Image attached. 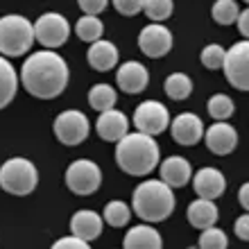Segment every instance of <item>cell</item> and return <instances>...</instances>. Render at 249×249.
Here are the masks:
<instances>
[{
  "mask_svg": "<svg viewBox=\"0 0 249 249\" xmlns=\"http://www.w3.org/2000/svg\"><path fill=\"white\" fill-rule=\"evenodd\" d=\"M20 82L30 95L39 100L59 98L68 86V66L54 50H39L30 54L20 68Z\"/></svg>",
  "mask_w": 249,
  "mask_h": 249,
  "instance_id": "6da1fadb",
  "label": "cell"
},
{
  "mask_svg": "<svg viewBox=\"0 0 249 249\" xmlns=\"http://www.w3.org/2000/svg\"><path fill=\"white\" fill-rule=\"evenodd\" d=\"M116 161L120 170L131 177L150 175L159 165V145L154 136L143 131L124 134L116 145Z\"/></svg>",
  "mask_w": 249,
  "mask_h": 249,
  "instance_id": "7a4b0ae2",
  "label": "cell"
},
{
  "mask_svg": "<svg viewBox=\"0 0 249 249\" xmlns=\"http://www.w3.org/2000/svg\"><path fill=\"white\" fill-rule=\"evenodd\" d=\"M134 213L145 222H163L175 211V193L163 179H147L138 184L131 197Z\"/></svg>",
  "mask_w": 249,
  "mask_h": 249,
  "instance_id": "3957f363",
  "label": "cell"
},
{
  "mask_svg": "<svg viewBox=\"0 0 249 249\" xmlns=\"http://www.w3.org/2000/svg\"><path fill=\"white\" fill-rule=\"evenodd\" d=\"M34 25L20 14H7L0 18V54L23 57L34 43Z\"/></svg>",
  "mask_w": 249,
  "mask_h": 249,
  "instance_id": "277c9868",
  "label": "cell"
},
{
  "mask_svg": "<svg viewBox=\"0 0 249 249\" xmlns=\"http://www.w3.org/2000/svg\"><path fill=\"white\" fill-rule=\"evenodd\" d=\"M36 186H39V170L34 168L32 161L23 157H14L0 165V188L5 193L25 197L34 193Z\"/></svg>",
  "mask_w": 249,
  "mask_h": 249,
  "instance_id": "5b68a950",
  "label": "cell"
},
{
  "mask_svg": "<svg viewBox=\"0 0 249 249\" xmlns=\"http://www.w3.org/2000/svg\"><path fill=\"white\" fill-rule=\"evenodd\" d=\"M68 36H71V25L57 12L41 14L36 18V23H34V39L39 41L43 48H48V50L61 48Z\"/></svg>",
  "mask_w": 249,
  "mask_h": 249,
  "instance_id": "8992f818",
  "label": "cell"
},
{
  "mask_svg": "<svg viewBox=\"0 0 249 249\" xmlns=\"http://www.w3.org/2000/svg\"><path fill=\"white\" fill-rule=\"evenodd\" d=\"M102 184V170L89 159H77L66 170V186L75 195H93Z\"/></svg>",
  "mask_w": 249,
  "mask_h": 249,
  "instance_id": "52a82bcc",
  "label": "cell"
},
{
  "mask_svg": "<svg viewBox=\"0 0 249 249\" xmlns=\"http://www.w3.org/2000/svg\"><path fill=\"white\" fill-rule=\"evenodd\" d=\"M89 131H91V123L86 118V113L77 111V109L61 111L54 118V136L64 145L75 147V145L84 143L86 138H89Z\"/></svg>",
  "mask_w": 249,
  "mask_h": 249,
  "instance_id": "ba28073f",
  "label": "cell"
},
{
  "mask_svg": "<svg viewBox=\"0 0 249 249\" xmlns=\"http://www.w3.org/2000/svg\"><path fill=\"white\" fill-rule=\"evenodd\" d=\"M224 75L233 89L249 91V39L238 41L227 50L224 57Z\"/></svg>",
  "mask_w": 249,
  "mask_h": 249,
  "instance_id": "9c48e42d",
  "label": "cell"
},
{
  "mask_svg": "<svg viewBox=\"0 0 249 249\" xmlns=\"http://www.w3.org/2000/svg\"><path fill=\"white\" fill-rule=\"evenodd\" d=\"M134 127L143 134L159 136L170 127V111L157 100H145L134 111Z\"/></svg>",
  "mask_w": 249,
  "mask_h": 249,
  "instance_id": "30bf717a",
  "label": "cell"
},
{
  "mask_svg": "<svg viewBox=\"0 0 249 249\" xmlns=\"http://www.w3.org/2000/svg\"><path fill=\"white\" fill-rule=\"evenodd\" d=\"M138 48L143 50L145 57L161 59L172 50V32L163 23H150L138 34Z\"/></svg>",
  "mask_w": 249,
  "mask_h": 249,
  "instance_id": "8fae6325",
  "label": "cell"
},
{
  "mask_svg": "<svg viewBox=\"0 0 249 249\" xmlns=\"http://www.w3.org/2000/svg\"><path fill=\"white\" fill-rule=\"evenodd\" d=\"M204 141L213 154L227 157L238 147V131L227 120H215L209 129H204Z\"/></svg>",
  "mask_w": 249,
  "mask_h": 249,
  "instance_id": "7c38bea8",
  "label": "cell"
},
{
  "mask_svg": "<svg viewBox=\"0 0 249 249\" xmlns=\"http://www.w3.org/2000/svg\"><path fill=\"white\" fill-rule=\"evenodd\" d=\"M204 123L197 113H179L175 120H170V134H172V141L179 145H197L199 141L204 138Z\"/></svg>",
  "mask_w": 249,
  "mask_h": 249,
  "instance_id": "4fadbf2b",
  "label": "cell"
},
{
  "mask_svg": "<svg viewBox=\"0 0 249 249\" xmlns=\"http://www.w3.org/2000/svg\"><path fill=\"white\" fill-rule=\"evenodd\" d=\"M95 131L107 143H118L124 134H129V120H127V116L123 111L107 109V111H100L98 123H95Z\"/></svg>",
  "mask_w": 249,
  "mask_h": 249,
  "instance_id": "5bb4252c",
  "label": "cell"
},
{
  "mask_svg": "<svg viewBox=\"0 0 249 249\" xmlns=\"http://www.w3.org/2000/svg\"><path fill=\"white\" fill-rule=\"evenodd\" d=\"M116 82H118L120 91L129 93V95H136V93H143L147 89L150 72L138 61H124L118 68V72H116Z\"/></svg>",
  "mask_w": 249,
  "mask_h": 249,
  "instance_id": "9a60e30c",
  "label": "cell"
},
{
  "mask_svg": "<svg viewBox=\"0 0 249 249\" xmlns=\"http://www.w3.org/2000/svg\"><path fill=\"white\" fill-rule=\"evenodd\" d=\"M193 188H195L197 197L217 199L227 188V179L217 168H202L193 175Z\"/></svg>",
  "mask_w": 249,
  "mask_h": 249,
  "instance_id": "2e32d148",
  "label": "cell"
},
{
  "mask_svg": "<svg viewBox=\"0 0 249 249\" xmlns=\"http://www.w3.org/2000/svg\"><path fill=\"white\" fill-rule=\"evenodd\" d=\"M161 179L170 188H184L193 179V168H190L188 159L184 157H168L161 163Z\"/></svg>",
  "mask_w": 249,
  "mask_h": 249,
  "instance_id": "e0dca14e",
  "label": "cell"
},
{
  "mask_svg": "<svg viewBox=\"0 0 249 249\" xmlns=\"http://www.w3.org/2000/svg\"><path fill=\"white\" fill-rule=\"evenodd\" d=\"M86 59H89V66L93 71H111L113 66L118 64V48L113 46L111 41L98 39L91 43L89 53H86Z\"/></svg>",
  "mask_w": 249,
  "mask_h": 249,
  "instance_id": "ac0fdd59",
  "label": "cell"
},
{
  "mask_svg": "<svg viewBox=\"0 0 249 249\" xmlns=\"http://www.w3.org/2000/svg\"><path fill=\"white\" fill-rule=\"evenodd\" d=\"M102 224H105V217H100L95 211H89V209L77 211L71 217V231L75 236L89 240V243L102 233Z\"/></svg>",
  "mask_w": 249,
  "mask_h": 249,
  "instance_id": "d6986e66",
  "label": "cell"
},
{
  "mask_svg": "<svg viewBox=\"0 0 249 249\" xmlns=\"http://www.w3.org/2000/svg\"><path fill=\"white\" fill-rule=\"evenodd\" d=\"M186 215H188L190 227H195V229H206V227H213V224L217 222L220 211H217V206H215V202H213V199L197 197L195 202L188 206Z\"/></svg>",
  "mask_w": 249,
  "mask_h": 249,
  "instance_id": "ffe728a7",
  "label": "cell"
},
{
  "mask_svg": "<svg viewBox=\"0 0 249 249\" xmlns=\"http://www.w3.org/2000/svg\"><path fill=\"white\" fill-rule=\"evenodd\" d=\"M124 249H161L163 240L159 236V231L150 224H138L127 231V236L123 240Z\"/></svg>",
  "mask_w": 249,
  "mask_h": 249,
  "instance_id": "44dd1931",
  "label": "cell"
},
{
  "mask_svg": "<svg viewBox=\"0 0 249 249\" xmlns=\"http://www.w3.org/2000/svg\"><path fill=\"white\" fill-rule=\"evenodd\" d=\"M16 91H18V75L9 64V59L2 54L0 57V111L12 105Z\"/></svg>",
  "mask_w": 249,
  "mask_h": 249,
  "instance_id": "7402d4cb",
  "label": "cell"
},
{
  "mask_svg": "<svg viewBox=\"0 0 249 249\" xmlns=\"http://www.w3.org/2000/svg\"><path fill=\"white\" fill-rule=\"evenodd\" d=\"M163 91L165 95L170 100H186L193 93V79L186 75V72H172V75H168V79H165L163 84Z\"/></svg>",
  "mask_w": 249,
  "mask_h": 249,
  "instance_id": "603a6c76",
  "label": "cell"
},
{
  "mask_svg": "<svg viewBox=\"0 0 249 249\" xmlns=\"http://www.w3.org/2000/svg\"><path fill=\"white\" fill-rule=\"evenodd\" d=\"M102 32H105V25H102V20H100L98 16H93V14H84V16L77 20V25H75V34H77L82 41H86V43H93V41L102 39Z\"/></svg>",
  "mask_w": 249,
  "mask_h": 249,
  "instance_id": "cb8c5ba5",
  "label": "cell"
},
{
  "mask_svg": "<svg viewBox=\"0 0 249 249\" xmlns=\"http://www.w3.org/2000/svg\"><path fill=\"white\" fill-rule=\"evenodd\" d=\"M116 100H118V95H116V91H113L109 84H95L91 91H89V105H91V109H95V111L113 109Z\"/></svg>",
  "mask_w": 249,
  "mask_h": 249,
  "instance_id": "d4e9b609",
  "label": "cell"
},
{
  "mask_svg": "<svg viewBox=\"0 0 249 249\" xmlns=\"http://www.w3.org/2000/svg\"><path fill=\"white\" fill-rule=\"evenodd\" d=\"M102 217H105V222L109 224V227H113V229H120V227H124V224H129L131 211H129V206H127L124 202H120V199H113V202H109L105 206V213H102Z\"/></svg>",
  "mask_w": 249,
  "mask_h": 249,
  "instance_id": "484cf974",
  "label": "cell"
},
{
  "mask_svg": "<svg viewBox=\"0 0 249 249\" xmlns=\"http://www.w3.org/2000/svg\"><path fill=\"white\" fill-rule=\"evenodd\" d=\"M238 14H240V7L236 0H215V5L211 9V16L217 25H233L238 20Z\"/></svg>",
  "mask_w": 249,
  "mask_h": 249,
  "instance_id": "4316f807",
  "label": "cell"
},
{
  "mask_svg": "<svg viewBox=\"0 0 249 249\" xmlns=\"http://www.w3.org/2000/svg\"><path fill=\"white\" fill-rule=\"evenodd\" d=\"M206 109H209V116L213 120H227V118H231V116H233L236 105H233V100H231L229 95L217 93V95H213V98L209 100Z\"/></svg>",
  "mask_w": 249,
  "mask_h": 249,
  "instance_id": "83f0119b",
  "label": "cell"
},
{
  "mask_svg": "<svg viewBox=\"0 0 249 249\" xmlns=\"http://www.w3.org/2000/svg\"><path fill=\"white\" fill-rule=\"evenodd\" d=\"M172 9H175L172 0H145V5H143L145 16L150 20H154V23H161V20L170 18Z\"/></svg>",
  "mask_w": 249,
  "mask_h": 249,
  "instance_id": "f1b7e54d",
  "label": "cell"
},
{
  "mask_svg": "<svg viewBox=\"0 0 249 249\" xmlns=\"http://www.w3.org/2000/svg\"><path fill=\"white\" fill-rule=\"evenodd\" d=\"M199 247L202 249H227L229 247V238H227V233H224L222 229H217L215 224H213V227L202 229Z\"/></svg>",
  "mask_w": 249,
  "mask_h": 249,
  "instance_id": "f546056e",
  "label": "cell"
},
{
  "mask_svg": "<svg viewBox=\"0 0 249 249\" xmlns=\"http://www.w3.org/2000/svg\"><path fill=\"white\" fill-rule=\"evenodd\" d=\"M224 57H227V50H224L222 46H217V43L206 46L202 50V54H199V59H202L204 68H209V71H217V68H222Z\"/></svg>",
  "mask_w": 249,
  "mask_h": 249,
  "instance_id": "4dcf8cb0",
  "label": "cell"
},
{
  "mask_svg": "<svg viewBox=\"0 0 249 249\" xmlns=\"http://www.w3.org/2000/svg\"><path fill=\"white\" fill-rule=\"evenodd\" d=\"M111 2L116 7V12L123 16H136L145 5V0H111Z\"/></svg>",
  "mask_w": 249,
  "mask_h": 249,
  "instance_id": "1f68e13d",
  "label": "cell"
},
{
  "mask_svg": "<svg viewBox=\"0 0 249 249\" xmlns=\"http://www.w3.org/2000/svg\"><path fill=\"white\" fill-rule=\"evenodd\" d=\"M54 249H89V240H84V238L79 236H66V238H59L57 243L53 245Z\"/></svg>",
  "mask_w": 249,
  "mask_h": 249,
  "instance_id": "d6a6232c",
  "label": "cell"
},
{
  "mask_svg": "<svg viewBox=\"0 0 249 249\" xmlns=\"http://www.w3.org/2000/svg\"><path fill=\"white\" fill-rule=\"evenodd\" d=\"M79 9L84 14H93V16H98V14H102L107 9V5H109V0H77Z\"/></svg>",
  "mask_w": 249,
  "mask_h": 249,
  "instance_id": "836d02e7",
  "label": "cell"
},
{
  "mask_svg": "<svg viewBox=\"0 0 249 249\" xmlns=\"http://www.w3.org/2000/svg\"><path fill=\"white\" fill-rule=\"evenodd\" d=\"M233 231H236V236L240 238V240H247V243H249V211L245 213V215H240L236 220V224H233Z\"/></svg>",
  "mask_w": 249,
  "mask_h": 249,
  "instance_id": "e575fe53",
  "label": "cell"
},
{
  "mask_svg": "<svg viewBox=\"0 0 249 249\" xmlns=\"http://www.w3.org/2000/svg\"><path fill=\"white\" fill-rule=\"evenodd\" d=\"M236 25H238V30H240V34H243L245 39H249V7H247V9H243L240 14H238Z\"/></svg>",
  "mask_w": 249,
  "mask_h": 249,
  "instance_id": "d590c367",
  "label": "cell"
},
{
  "mask_svg": "<svg viewBox=\"0 0 249 249\" xmlns=\"http://www.w3.org/2000/svg\"><path fill=\"white\" fill-rule=\"evenodd\" d=\"M238 202H240V206H243L245 211H249V181L243 184L240 190H238Z\"/></svg>",
  "mask_w": 249,
  "mask_h": 249,
  "instance_id": "8d00e7d4",
  "label": "cell"
},
{
  "mask_svg": "<svg viewBox=\"0 0 249 249\" xmlns=\"http://www.w3.org/2000/svg\"><path fill=\"white\" fill-rule=\"evenodd\" d=\"M245 2H249V0H245Z\"/></svg>",
  "mask_w": 249,
  "mask_h": 249,
  "instance_id": "74e56055",
  "label": "cell"
}]
</instances>
